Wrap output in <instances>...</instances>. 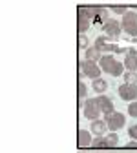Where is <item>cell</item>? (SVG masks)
Masks as SVG:
<instances>
[{"instance_id":"cell-3","label":"cell","mask_w":137,"mask_h":153,"mask_svg":"<svg viewBox=\"0 0 137 153\" xmlns=\"http://www.w3.org/2000/svg\"><path fill=\"white\" fill-rule=\"evenodd\" d=\"M82 113H84V117H86L88 120H97L103 111L99 109L95 99H86V100H84V109H82Z\"/></svg>"},{"instance_id":"cell-23","label":"cell","mask_w":137,"mask_h":153,"mask_svg":"<svg viewBox=\"0 0 137 153\" xmlns=\"http://www.w3.org/2000/svg\"><path fill=\"white\" fill-rule=\"evenodd\" d=\"M113 13H117V15H126L128 13V6H123V4H117V6H112L110 7Z\"/></svg>"},{"instance_id":"cell-25","label":"cell","mask_w":137,"mask_h":153,"mask_svg":"<svg viewBox=\"0 0 137 153\" xmlns=\"http://www.w3.org/2000/svg\"><path fill=\"white\" fill-rule=\"evenodd\" d=\"M79 48H81V49H84V51L90 48V46H88V38H86L84 35H79Z\"/></svg>"},{"instance_id":"cell-22","label":"cell","mask_w":137,"mask_h":153,"mask_svg":"<svg viewBox=\"0 0 137 153\" xmlns=\"http://www.w3.org/2000/svg\"><path fill=\"white\" fill-rule=\"evenodd\" d=\"M106 38H108V36H97V40H95V44H93V46L99 49V51H104V49H106V46H108V44H106Z\"/></svg>"},{"instance_id":"cell-20","label":"cell","mask_w":137,"mask_h":153,"mask_svg":"<svg viewBox=\"0 0 137 153\" xmlns=\"http://www.w3.org/2000/svg\"><path fill=\"white\" fill-rule=\"evenodd\" d=\"M77 95H79V100H86L88 88L84 86V82H82V80H79V84H77Z\"/></svg>"},{"instance_id":"cell-6","label":"cell","mask_w":137,"mask_h":153,"mask_svg":"<svg viewBox=\"0 0 137 153\" xmlns=\"http://www.w3.org/2000/svg\"><path fill=\"white\" fill-rule=\"evenodd\" d=\"M90 129H91V133H95L97 137H104V133L108 131V124L104 122V119H97V120H91Z\"/></svg>"},{"instance_id":"cell-11","label":"cell","mask_w":137,"mask_h":153,"mask_svg":"<svg viewBox=\"0 0 137 153\" xmlns=\"http://www.w3.org/2000/svg\"><path fill=\"white\" fill-rule=\"evenodd\" d=\"M84 55H86V60H90V62H97L99 64V60L103 59V55H101V51L97 49L95 46H90L86 51H84Z\"/></svg>"},{"instance_id":"cell-19","label":"cell","mask_w":137,"mask_h":153,"mask_svg":"<svg viewBox=\"0 0 137 153\" xmlns=\"http://www.w3.org/2000/svg\"><path fill=\"white\" fill-rule=\"evenodd\" d=\"M104 137H106V140H108V149H113V148L119 146V135H117L115 131L108 133V135H104Z\"/></svg>"},{"instance_id":"cell-21","label":"cell","mask_w":137,"mask_h":153,"mask_svg":"<svg viewBox=\"0 0 137 153\" xmlns=\"http://www.w3.org/2000/svg\"><path fill=\"white\" fill-rule=\"evenodd\" d=\"M123 79H124V84H137V73L126 71V73L123 75Z\"/></svg>"},{"instance_id":"cell-4","label":"cell","mask_w":137,"mask_h":153,"mask_svg":"<svg viewBox=\"0 0 137 153\" xmlns=\"http://www.w3.org/2000/svg\"><path fill=\"white\" fill-rule=\"evenodd\" d=\"M119 97L124 102H135L137 100V84H121L119 86Z\"/></svg>"},{"instance_id":"cell-24","label":"cell","mask_w":137,"mask_h":153,"mask_svg":"<svg viewBox=\"0 0 137 153\" xmlns=\"http://www.w3.org/2000/svg\"><path fill=\"white\" fill-rule=\"evenodd\" d=\"M128 115H130V117H133V119H137V100L128 104Z\"/></svg>"},{"instance_id":"cell-8","label":"cell","mask_w":137,"mask_h":153,"mask_svg":"<svg viewBox=\"0 0 137 153\" xmlns=\"http://www.w3.org/2000/svg\"><path fill=\"white\" fill-rule=\"evenodd\" d=\"M77 142H79V148H90L91 146V133L86 131V129H79V133H77Z\"/></svg>"},{"instance_id":"cell-9","label":"cell","mask_w":137,"mask_h":153,"mask_svg":"<svg viewBox=\"0 0 137 153\" xmlns=\"http://www.w3.org/2000/svg\"><path fill=\"white\" fill-rule=\"evenodd\" d=\"M99 11H101L99 6H79V15L88 16L90 20H93V18L99 15Z\"/></svg>"},{"instance_id":"cell-10","label":"cell","mask_w":137,"mask_h":153,"mask_svg":"<svg viewBox=\"0 0 137 153\" xmlns=\"http://www.w3.org/2000/svg\"><path fill=\"white\" fill-rule=\"evenodd\" d=\"M137 24V13L135 11H128L126 15H123V20H121V26H123V31L135 26Z\"/></svg>"},{"instance_id":"cell-5","label":"cell","mask_w":137,"mask_h":153,"mask_svg":"<svg viewBox=\"0 0 137 153\" xmlns=\"http://www.w3.org/2000/svg\"><path fill=\"white\" fill-rule=\"evenodd\" d=\"M103 31H104V35L108 38H117V36H121V33H123V26H121V22L110 18V20L103 26Z\"/></svg>"},{"instance_id":"cell-2","label":"cell","mask_w":137,"mask_h":153,"mask_svg":"<svg viewBox=\"0 0 137 153\" xmlns=\"http://www.w3.org/2000/svg\"><path fill=\"white\" fill-rule=\"evenodd\" d=\"M79 68H81V73H84L88 79L95 80V79H101V66L97 62H90V60H82L79 62Z\"/></svg>"},{"instance_id":"cell-16","label":"cell","mask_w":137,"mask_h":153,"mask_svg":"<svg viewBox=\"0 0 137 153\" xmlns=\"http://www.w3.org/2000/svg\"><path fill=\"white\" fill-rule=\"evenodd\" d=\"M108 20H110V11H108L106 7H101L99 15H97V16L93 18V22H97V24H101V26H104V24H106Z\"/></svg>"},{"instance_id":"cell-29","label":"cell","mask_w":137,"mask_h":153,"mask_svg":"<svg viewBox=\"0 0 137 153\" xmlns=\"http://www.w3.org/2000/svg\"><path fill=\"white\" fill-rule=\"evenodd\" d=\"M126 149H137V140H130L126 144Z\"/></svg>"},{"instance_id":"cell-26","label":"cell","mask_w":137,"mask_h":153,"mask_svg":"<svg viewBox=\"0 0 137 153\" xmlns=\"http://www.w3.org/2000/svg\"><path fill=\"white\" fill-rule=\"evenodd\" d=\"M128 135H130L133 140H137V124H132V126L128 128Z\"/></svg>"},{"instance_id":"cell-14","label":"cell","mask_w":137,"mask_h":153,"mask_svg":"<svg viewBox=\"0 0 137 153\" xmlns=\"http://www.w3.org/2000/svg\"><path fill=\"white\" fill-rule=\"evenodd\" d=\"M124 68H126V71H133V73H137V56L135 55H126V59H124Z\"/></svg>"},{"instance_id":"cell-13","label":"cell","mask_w":137,"mask_h":153,"mask_svg":"<svg viewBox=\"0 0 137 153\" xmlns=\"http://www.w3.org/2000/svg\"><path fill=\"white\" fill-rule=\"evenodd\" d=\"M124 69H126V68H124V64H123V62L115 60V62L112 64V68H110L106 73H108V75H113V76H121V75H124Z\"/></svg>"},{"instance_id":"cell-7","label":"cell","mask_w":137,"mask_h":153,"mask_svg":"<svg viewBox=\"0 0 137 153\" xmlns=\"http://www.w3.org/2000/svg\"><path fill=\"white\" fill-rule=\"evenodd\" d=\"M95 100H97V106H99V109H101L104 115L113 113V102L106 97V95H99V97H97Z\"/></svg>"},{"instance_id":"cell-28","label":"cell","mask_w":137,"mask_h":153,"mask_svg":"<svg viewBox=\"0 0 137 153\" xmlns=\"http://www.w3.org/2000/svg\"><path fill=\"white\" fill-rule=\"evenodd\" d=\"M128 55H135L137 56V38H133V48L128 49Z\"/></svg>"},{"instance_id":"cell-15","label":"cell","mask_w":137,"mask_h":153,"mask_svg":"<svg viewBox=\"0 0 137 153\" xmlns=\"http://www.w3.org/2000/svg\"><path fill=\"white\" fill-rule=\"evenodd\" d=\"M91 86H93V91H95L97 95H103V93L108 89V84H106V80H103V79L91 80Z\"/></svg>"},{"instance_id":"cell-12","label":"cell","mask_w":137,"mask_h":153,"mask_svg":"<svg viewBox=\"0 0 137 153\" xmlns=\"http://www.w3.org/2000/svg\"><path fill=\"white\" fill-rule=\"evenodd\" d=\"M90 18L84 16V15H79V20H77V29H79V35H84L88 29H90Z\"/></svg>"},{"instance_id":"cell-18","label":"cell","mask_w":137,"mask_h":153,"mask_svg":"<svg viewBox=\"0 0 137 153\" xmlns=\"http://www.w3.org/2000/svg\"><path fill=\"white\" fill-rule=\"evenodd\" d=\"M91 148H95V149H108V140H106V137H95V139L91 140Z\"/></svg>"},{"instance_id":"cell-17","label":"cell","mask_w":137,"mask_h":153,"mask_svg":"<svg viewBox=\"0 0 137 153\" xmlns=\"http://www.w3.org/2000/svg\"><path fill=\"white\" fill-rule=\"evenodd\" d=\"M115 62V59H113V55H103V59L99 60V66H101V69L103 71H108L110 68H112V64Z\"/></svg>"},{"instance_id":"cell-27","label":"cell","mask_w":137,"mask_h":153,"mask_svg":"<svg viewBox=\"0 0 137 153\" xmlns=\"http://www.w3.org/2000/svg\"><path fill=\"white\" fill-rule=\"evenodd\" d=\"M130 36H133V38H137V24L135 26H132V27H128V29H124Z\"/></svg>"},{"instance_id":"cell-1","label":"cell","mask_w":137,"mask_h":153,"mask_svg":"<svg viewBox=\"0 0 137 153\" xmlns=\"http://www.w3.org/2000/svg\"><path fill=\"white\" fill-rule=\"evenodd\" d=\"M104 122L108 124V129H112V131H119V129L124 128L126 117H124L123 113H119V111H113V113H110V115H104Z\"/></svg>"}]
</instances>
